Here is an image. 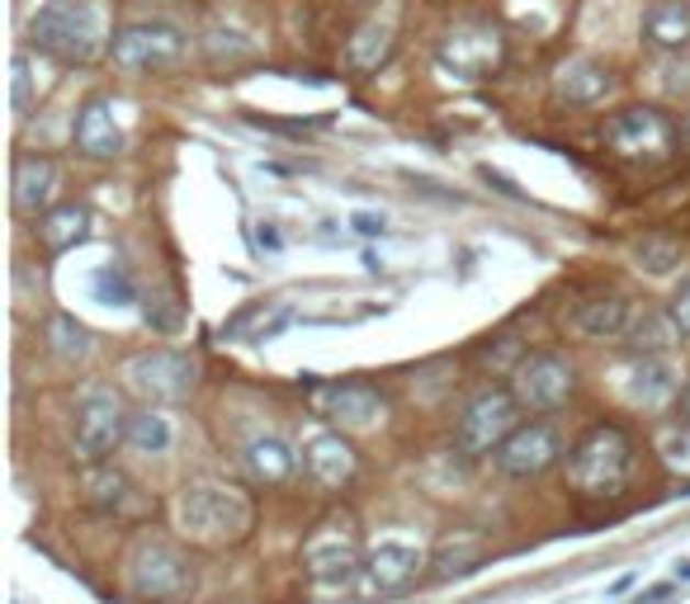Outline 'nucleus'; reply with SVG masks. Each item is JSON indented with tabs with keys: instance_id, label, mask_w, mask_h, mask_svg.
<instances>
[{
	"instance_id": "9d476101",
	"label": "nucleus",
	"mask_w": 690,
	"mask_h": 604,
	"mask_svg": "<svg viewBox=\"0 0 690 604\" xmlns=\"http://www.w3.org/2000/svg\"><path fill=\"white\" fill-rule=\"evenodd\" d=\"M185 57V34L166 20H137V24H123L114 38H109V61L119 71H170L176 61Z\"/></svg>"
},
{
	"instance_id": "473e14b6",
	"label": "nucleus",
	"mask_w": 690,
	"mask_h": 604,
	"mask_svg": "<svg viewBox=\"0 0 690 604\" xmlns=\"http://www.w3.org/2000/svg\"><path fill=\"white\" fill-rule=\"evenodd\" d=\"M29 100H34V61H29V53H14L10 57V109L24 114Z\"/></svg>"
},
{
	"instance_id": "412c9836",
	"label": "nucleus",
	"mask_w": 690,
	"mask_h": 604,
	"mask_svg": "<svg viewBox=\"0 0 690 604\" xmlns=\"http://www.w3.org/2000/svg\"><path fill=\"white\" fill-rule=\"evenodd\" d=\"M57 189H62L57 161H48V156H20V161H14V213H24V217L53 213Z\"/></svg>"
},
{
	"instance_id": "a211bd4d",
	"label": "nucleus",
	"mask_w": 690,
	"mask_h": 604,
	"mask_svg": "<svg viewBox=\"0 0 690 604\" xmlns=\"http://www.w3.org/2000/svg\"><path fill=\"white\" fill-rule=\"evenodd\" d=\"M572 331L582 340H615L630 331V298L620 289H591L572 302Z\"/></svg>"
},
{
	"instance_id": "cd10ccee",
	"label": "nucleus",
	"mask_w": 690,
	"mask_h": 604,
	"mask_svg": "<svg viewBox=\"0 0 690 604\" xmlns=\"http://www.w3.org/2000/svg\"><path fill=\"white\" fill-rule=\"evenodd\" d=\"M170 444H176V430H170V421L156 406H143V411H133V416H129V449L166 454Z\"/></svg>"
},
{
	"instance_id": "a878e982",
	"label": "nucleus",
	"mask_w": 690,
	"mask_h": 604,
	"mask_svg": "<svg viewBox=\"0 0 690 604\" xmlns=\"http://www.w3.org/2000/svg\"><path fill=\"white\" fill-rule=\"evenodd\" d=\"M34 232H38L43 250L62 256V250H71L76 242H86V232H90V209H86V203H57L53 213L38 217Z\"/></svg>"
},
{
	"instance_id": "20e7f679",
	"label": "nucleus",
	"mask_w": 690,
	"mask_h": 604,
	"mask_svg": "<svg viewBox=\"0 0 690 604\" xmlns=\"http://www.w3.org/2000/svg\"><path fill=\"white\" fill-rule=\"evenodd\" d=\"M29 43L57 61H90L100 53V20L86 0H48L29 14Z\"/></svg>"
},
{
	"instance_id": "7ed1b4c3",
	"label": "nucleus",
	"mask_w": 690,
	"mask_h": 604,
	"mask_svg": "<svg viewBox=\"0 0 690 604\" xmlns=\"http://www.w3.org/2000/svg\"><path fill=\"white\" fill-rule=\"evenodd\" d=\"M123 581H129L133 600L147 604H180L194 595V567L190 552L170 544L162 534H143L123 558Z\"/></svg>"
},
{
	"instance_id": "58836bf2",
	"label": "nucleus",
	"mask_w": 690,
	"mask_h": 604,
	"mask_svg": "<svg viewBox=\"0 0 690 604\" xmlns=\"http://www.w3.org/2000/svg\"><path fill=\"white\" fill-rule=\"evenodd\" d=\"M677 411H681V425H690V383H686L681 396H677Z\"/></svg>"
},
{
	"instance_id": "c85d7f7f",
	"label": "nucleus",
	"mask_w": 690,
	"mask_h": 604,
	"mask_svg": "<svg viewBox=\"0 0 690 604\" xmlns=\"http://www.w3.org/2000/svg\"><path fill=\"white\" fill-rule=\"evenodd\" d=\"M482 562V544L478 538H449V544H441V552L431 558V577L435 581H449V577H464V571H474Z\"/></svg>"
},
{
	"instance_id": "393cba45",
	"label": "nucleus",
	"mask_w": 690,
	"mask_h": 604,
	"mask_svg": "<svg viewBox=\"0 0 690 604\" xmlns=\"http://www.w3.org/2000/svg\"><path fill=\"white\" fill-rule=\"evenodd\" d=\"M388 57H393V24L388 20H365L350 34V43H345V67L359 76L379 71Z\"/></svg>"
},
{
	"instance_id": "2eb2a0df",
	"label": "nucleus",
	"mask_w": 690,
	"mask_h": 604,
	"mask_svg": "<svg viewBox=\"0 0 690 604\" xmlns=\"http://www.w3.org/2000/svg\"><path fill=\"white\" fill-rule=\"evenodd\" d=\"M492 458H497L501 477H511V482H530V477H544L563 458V435L554 430V425H544V421H530L507 444H501Z\"/></svg>"
},
{
	"instance_id": "f8f14e48",
	"label": "nucleus",
	"mask_w": 690,
	"mask_h": 604,
	"mask_svg": "<svg viewBox=\"0 0 690 604\" xmlns=\"http://www.w3.org/2000/svg\"><path fill=\"white\" fill-rule=\"evenodd\" d=\"M308 402L318 416L336 421L341 430H374V425L388 421V396L374 383H350V378L308 383Z\"/></svg>"
},
{
	"instance_id": "bb28decb",
	"label": "nucleus",
	"mask_w": 690,
	"mask_h": 604,
	"mask_svg": "<svg viewBox=\"0 0 690 604\" xmlns=\"http://www.w3.org/2000/svg\"><path fill=\"white\" fill-rule=\"evenodd\" d=\"M43 340H48V349H53L62 363H81V359L90 355V331L76 322V316H67V312L48 316V326H43Z\"/></svg>"
},
{
	"instance_id": "aec40b11",
	"label": "nucleus",
	"mask_w": 690,
	"mask_h": 604,
	"mask_svg": "<svg viewBox=\"0 0 690 604\" xmlns=\"http://www.w3.org/2000/svg\"><path fill=\"white\" fill-rule=\"evenodd\" d=\"M610 90H615V76L596 57H568L554 71V100L568 109H596Z\"/></svg>"
},
{
	"instance_id": "2f4dec72",
	"label": "nucleus",
	"mask_w": 690,
	"mask_h": 604,
	"mask_svg": "<svg viewBox=\"0 0 690 604\" xmlns=\"http://www.w3.org/2000/svg\"><path fill=\"white\" fill-rule=\"evenodd\" d=\"M203 53H209L213 61H242V57L256 53V47H251V38L242 34V29H223V24H213L209 34H203Z\"/></svg>"
},
{
	"instance_id": "a19ab883",
	"label": "nucleus",
	"mask_w": 690,
	"mask_h": 604,
	"mask_svg": "<svg viewBox=\"0 0 690 604\" xmlns=\"http://www.w3.org/2000/svg\"><path fill=\"white\" fill-rule=\"evenodd\" d=\"M681 142H686V147H690V119L681 123Z\"/></svg>"
},
{
	"instance_id": "6ab92c4d",
	"label": "nucleus",
	"mask_w": 690,
	"mask_h": 604,
	"mask_svg": "<svg viewBox=\"0 0 690 604\" xmlns=\"http://www.w3.org/2000/svg\"><path fill=\"white\" fill-rule=\"evenodd\" d=\"M426 567V558L412 548V544H398V538H383L379 548H369L365 552V591L369 595H393L402 591V585H412L416 581V571Z\"/></svg>"
},
{
	"instance_id": "e433bc0d",
	"label": "nucleus",
	"mask_w": 690,
	"mask_h": 604,
	"mask_svg": "<svg viewBox=\"0 0 690 604\" xmlns=\"http://www.w3.org/2000/svg\"><path fill=\"white\" fill-rule=\"evenodd\" d=\"M667 316H671V326H677L681 336H690V279L681 283V289H677V298H671Z\"/></svg>"
},
{
	"instance_id": "4be33fe9",
	"label": "nucleus",
	"mask_w": 690,
	"mask_h": 604,
	"mask_svg": "<svg viewBox=\"0 0 690 604\" xmlns=\"http://www.w3.org/2000/svg\"><path fill=\"white\" fill-rule=\"evenodd\" d=\"M242 468H246L251 482L270 491V486H285L289 477H293L298 454H293L279 435H251V439L242 444Z\"/></svg>"
},
{
	"instance_id": "1a4fd4ad",
	"label": "nucleus",
	"mask_w": 690,
	"mask_h": 604,
	"mask_svg": "<svg viewBox=\"0 0 690 604\" xmlns=\"http://www.w3.org/2000/svg\"><path fill=\"white\" fill-rule=\"evenodd\" d=\"M435 61H441V71L454 76V81H492V76L501 71V61H507V43H501V34L492 24H454L449 34L441 38V47H435Z\"/></svg>"
},
{
	"instance_id": "f704fd0d",
	"label": "nucleus",
	"mask_w": 690,
	"mask_h": 604,
	"mask_svg": "<svg viewBox=\"0 0 690 604\" xmlns=\"http://www.w3.org/2000/svg\"><path fill=\"white\" fill-rule=\"evenodd\" d=\"M630 336L638 349H663V345H671V336H681V331L671 326V316H643V322L630 326Z\"/></svg>"
},
{
	"instance_id": "4c0bfd02",
	"label": "nucleus",
	"mask_w": 690,
	"mask_h": 604,
	"mask_svg": "<svg viewBox=\"0 0 690 604\" xmlns=\"http://www.w3.org/2000/svg\"><path fill=\"white\" fill-rule=\"evenodd\" d=\"M350 227H355L359 236H383L388 222H383L379 213H350Z\"/></svg>"
},
{
	"instance_id": "ea45409f",
	"label": "nucleus",
	"mask_w": 690,
	"mask_h": 604,
	"mask_svg": "<svg viewBox=\"0 0 690 604\" xmlns=\"http://www.w3.org/2000/svg\"><path fill=\"white\" fill-rule=\"evenodd\" d=\"M671 577H677V581H690V562H677V567H671Z\"/></svg>"
},
{
	"instance_id": "dca6fc26",
	"label": "nucleus",
	"mask_w": 690,
	"mask_h": 604,
	"mask_svg": "<svg viewBox=\"0 0 690 604\" xmlns=\"http://www.w3.org/2000/svg\"><path fill=\"white\" fill-rule=\"evenodd\" d=\"M303 468H308V477L318 486L341 491V486H350L359 477V454H355V444L345 439L341 430H318V435L303 439Z\"/></svg>"
},
{
	"instance_id": "f257e3e1",
	"label": "nucleus",
	"mask_w": 690,
	"mask_h": 604,
	"mask_svg": "<svg viewBox=\"0 0 690 604\" xmlns=\"http://www.w3.org/2000/svg\"><path fill=\"white\" fill-rule=\"evenodd\" d=\"M251 496L227 482H185L176 496V529L199 548H227L251 534Z\"/></svg>"
},
{
	"instance_id": "4468645a",
	"label": "nucleus",
	"mask_w": 690,
	"mask_h": 604,
	"mask_svg": "<svg viewBox=\"0 0 690 604\" xmlns=\"http://www.w3.org/2000/svg\"><path fill=\"white\" fill-rule=\"evenodd\" d=\"M81 496H86V505L96 515L119 519V524H137V519L152 515V501L143 496V486H137L133 477L123 468H114V463L86 468L81 472Z\"/></svg>"
},
{
	"instance_id": "ddd939ff",
	"label": "nucleus",
	"mask_w": 690,
	"mask_h": 604,
	"mask_svg": "<svg viewBox=\"0 0 690 604\" xmlns=\"http://www.w3.org/2000/svg\"><path fill=\"white\" fill-rule=\"evenodd\" d=\"M511 392L525 411H558L577 392V369L563 355L539 349V355H525L521 369L511 373Z\"/></svg>"
},
{
	"instance_id": "6e6552de",
	"label": "nucleus",
	"mask_w": 690,
	"mask_h": 604,
	"mask_svg": "<svg viewBox=\"0 0 690 604\" xmlns=\"http://www.w3.org/2000/svg\"><path fill=\"white\" fill-rule=\"evenodd\" d=\"M303 571L322 591H345V585L365 577V552H359V538L350 534V524L345 519L318 524V534L303 544Z\"/></svg>"
},
{
	"instance_id": "9b49d317",
	"label": "nucleus",
	"mask_w": 690,
	"mask_h": 604,
	"mask_svg": "<svg viewBox=\"0 0 690 604\" xmlns=\"http://www.w3.org/2000/svg\"><path fill=\"white\" fill-rule=\"evenodd\" d=\"M123 378H129V388L143 396L147 406H166V402H185V396L194 392L199 369L180 349H143V355H133L123 363Z\"/></svg>"
},
{
	"instance_id": "7c9ffc66",
	"label": "nucleus",
	"mask_w": 690,
	"mask_h": 604,
	"mask_svg": "<svg viewBox=\"0 0 690 604\" xmlns=\"http://www.w3.org/2000/svg\"><path fill=\"white\" fill-rule=\"evenodd\" d=\"M90 293H96V302H104V307H129V302H137L133 279L114 265H100L96 275H90Z\"/></svg>"
},
{
	"instance_id": "423d86ee",
	"label": "nucleus",
	"mask_w": 690,
	"mask_h": 604,
	"mask_svg": "<svg viewBox=\"0 0 690 604\" xmlns=\"http://www.w3.org/2000/svg\"><path fill=\"white\" fill-rule=\"evenodd\" d=\"M521 402H515L511 388H482L468 396V406L459 411V421H454V444L478 458V454H497L501 444H507L515 430H521Z\"/></svg>"
},
{
	"instance_id": "0eeeda50",
	"label": "nucleus",
	"mask_w": 690,
	"mask_h": 604,
	"mask_svg": "<svg viewBox=\"0 0 690 604\" xmlns=\"http://www.w3.org/2000/svg\"><path fill=\"white\" fill-rule=\"evenodd\" d=\"M601 142L624 161H667L681 142V128L667 114L638 104V109H620L601 123Z\"/></svg>"
},
{
	"instance_id": "c9c22d12",
	"label": "nucleus",
	"mask_w": 690,
	"mask_h": 604,
	"mask_svg": "<svg viewBox=\"0 0 690 604\" xmlns=\"http://www.w3.org/2000/svg\"><path fill=\"white\" fill-rule=\"evenodd\" d=\"M293 322V312L285 307V302H275V307H270V302H265V307H260V316H256V326H251V336L246 340H275L279 336V331H285Z\"/></svg>"
},
{
	"instance_id": "39448f33",
	"label": "nucleus",
	"mask_w": 690,
	"mask_h": 604,
	"mask_svg": "<svg viewBox=\"0 0 690 604\" xmlns=\"http://www.w3.org/2000/svg\"><path fill=\"white\" fill-rule=\"evenodd\" d=\"M129 444V411H123L119 392L104 383H90L76 396V421H71V449L86 468L109 463V454Z\"/></svg>"
},
{
	"instance_id": "72a5a7b5",
	"label": "nucleus",
	"mask_w": 690,
	"mask_h": 604,
	"mask_svg": "<svg viewBox=\"0 0 690 604\" xmlns=\"http://www.w3.org/2000/svg\"><path fill=\"white\" fill-rule=\"evenodd\" d=\"M657 454H663V463H667L671 472L690 477V425H677V430L657 435Z\"/></svg>"
},
{
	"instance_id": "f3484780",
	"label": "nucleus",
	"mask_w": 690,
	"mask_h": 604,
	"mask_svg": "<svg viewBox=\"0 0 690 604\" xmlns=\"http://www.w3.org/2000/svg\"><path fill=\"white\" fill-rule=\"evenodd\" d=\"M71 142L86 161H114L123 152V128L114 119V104L104 94H90V100L76 109V123H71Z\"/></svg>"
},
{
	"instance_id": "f03ea898",
	"label": "nucleus",
	"mask_w": 690,
	"mask_h": 604,
	"mask_svg": "<svg viewBox=\"0 0 690 604\" xmlns=\"http://www.w3.org/2000/svg\"><path fill=\"white\" fill-rule=\"evenodd\" d=\"M634 472V439L620 425H591L568 454V482L577 496L610 501L630 486Z\"/></svg>"
},
{
	"instance_id": "5701e85b",
	"label": "nucleus",
	"mask_w": 690,
	"mask_h": 604,
	"mask_svg": "<svg viewBox=\"0 0 690 604\" xmlns=\"http://www.w3.org/2000/svg\"><path fill=\"white\" fill-rule=\"evenodd\" d=\"M624 402L630 406H643V411H657V406H667L671 396H677V369H671L667 359H653V355H643L630 373H624Z\"/></svg>"
},
{
	"instance_id": "c756f323",
	"label": "nucleus",
	"mask_w": 690,
	"mask_h": 604,
	"mask_svg": "<svg viewBox=\"0 0 690 604\" xmlns=\"http://www.w3.org/2000/svg\"><path fill=\"white\" fill-rule=\"evenodd\" d=\"M634 260H638V269H648V275H671V269H681L686 250L677 242H667V236H643L634 246Z\"/></svg>"
},
{
	"instance_id": "b1692460",
	"label": "nucleus",
	"mask_w": 690,
	"mask_h": 604,
	"mask_svg": "<svg viewBox=\"0 0 690 604\" xmlns=\"http://www.w3.org/2000/svg\"><path fill=\"white\" fill-rule=\"evenodd\" d=\"M643 43L653 53H686L690 47V0H653L643 14Z\"/></svg>"
}]
</instances>
